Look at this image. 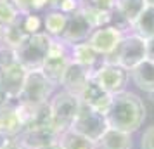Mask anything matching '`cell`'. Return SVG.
Listing matches in <instances>:
<instances>
[{"instance_id":"cell-6","label":"cell","mask_w":154,"mask_h":149,"mask_svg":"<svg viewBox=\"0 0 154 149\" xmlns=\"http://www.w3.org/2000/svg\"><path fill=\"white\" fill-rule=\"evenodd\" d=\"M54 83L50 82L42 70H31L26 75V82L23 87L21 94L17 99L26 104H40V102H49L50 95L54 92Z\"/></svg>"},{"instance_id":"cell-37","label":"cell","mask_w":154,"mask_h":149,"mask_svg":"<svg viewBox=\"0 0 154 149\" xmlns=\"http://www.w3.org/2000/svg\"><path fill=\"white\" fill-rule=\"evenodd\" d=\"M47 4H49V11H50V9H57L59 7L61 0H47Z\"/></svg>"},{"instance_id":"cell-8","label":"cell","mask_w":154,"mask_h":149,"mask_svg":"<svg viewBox=\"0 0 154 149\" xmlns=\"http://www.w3.org/2000/svg\"><path fill=\"white\" fill-rule=\"evenodd\" d=\"M92 78L95 80L106 92L114 95V94H119L123 90H126L128 80H130V71L118 66V64H111V63H104L102 61L94 70Z\"/></svg>"},{"instance_id":"cell-24","label":"cell","mask_w":154,"mask_h":149,"mask_svg":"<svg viewBox=\"0 0 154 149\" xmlns=\"http://www.w3.org/2000/svg\"><path fill=\"white\" fill-rule=\"evenodd\" d=\"M19 17H21V16H19ZM26 36L28 35H26V31L23 29L19 19L4 28V43L9 45V47H12V49H17Z\"/></svg>"},{"instance_id":"cell-34","label":"cell","mask_w":154,"mask_h":149,"mask_svg":"<svg viewBox=\"0 0 154 149\" xmlns=\"http://www.w3.org/2000/svg\"><path fill=\"white\" fill-rule=\"evenodd\" d=\"M9 101H11V97H9L7 94H5V90L0 87V107H4V106H7L9 104Z\"/></svg>"},{"instance_id":"cell-30","label":"cell","mask_w":154,"mask_h":149,"mask_svg":"<svg viewBox=\"0 0 154 149\" xmlns=\"http://www.w3.org/2000/svg\"><path fill=\"white\" fill-rule=\"evenodd\" d=\"M140 149H154V125L144 130L140 137Z\"/></svg>"},{"instance_id":"cell-10","label":"cell","mask_w":154,"mask_h":149,"mask_svg":"<svg viewBox=\"0 0 154 149\" xmlns=\"http://www.w3.org/2000/svg\"><path fill=\"white\" fill-rule=\"evenodd\" d=\"M92 31H94V26L87 21V17L83 16L82 11H76V12L68 16V24H66V29H64L61 40L66 42L68 45L82 43L88 40Z\"/></svg>"},{"instance_id":"cell-35","label":"cell","mask_w":154,"mask_h":149,"mask_svg":"<svg viewBox=\"0 0 154 149\" xmlns=\"http://www.w3.org/2000/svg\"><path fill=\"white\" fill-rule=\"evenodd\" d=\"M11 141V137H9L4 130H0V149H4L5 146H7V142Z\"/></svg>"},{"instance_id":"cell-12","label":"cell","mask_w":154,"mask_h":149,"mask_svg":"<svg viewBox=\"0 0 154 149\" xmlns=\"http://www.w3.org/2000/svg\"><path fill=\"white\" fill-rule=\"evenodd\" d=\"M26 75H28V70L19 63L7 66V68H0V87L5 90V94L11 99L19 97L26 82Z\"/></svg>"},{"instance_id":"cell-22","label":"cell","mask_w":154,"mask_h":149,"mask_svg":"<svg viewBox=\"0 0 154 149\" xmlns=\"http://www.w3.org/2000/svg\"><path fill=\"white\" fill-rule=\"evenodd\" d=\"M59 144L63 146V149H95V142L83 137L82 134H78L75 130H66L63 134H59Z\"/></svg>"},{"instance_id":"cell-26","label":"cell","mask_w":154,"mask_h":149,"mask_svg":"<svg viewBox=\"0 0 154 149\" xmlns=\"http://www.w3.org/2000/svg\"><path fill=\"white\" fill-rule=\"evenodd\" d=\"M21 12L16 9V5L11 0H0V26L5 28L19 19Z\"/></svg>"},{"instance_id":"cell-25","label":"cell","mask_w":154,"mask_h":149,"mask_svg":"<svg viewBox=\"0 0 154 149\" xmlns=\"http://www.w3.org/2000/svg\"><path fill=\"white\" fill-rule=\"evenodd\" d=\"M23 29L26 31V35H35L43 31V17L36 12H29V14H21L19 17Z\"/></svg>"},{"instance_id":"cell-5","label":"cell","mask_w":154,"mask_h":149,"mask_svg":"<svg viewBox=\"0 0 154 149\" xmlns=\"http://www.w3.org/2000/svg\"><path fill=\"white\" fill-rule=\"evenodd\" d=\"M69 47L71 45L63 42L61 38H52L50 49L47 52V57H45V61H43L40 70H42V73L54 85H59L61 83L64 71H66V68L71 63Z\"/></svg>"},{"instance_id":"cell-15","label":"cell","mask_w":154,"mask_h":149,"mask_svg":"<svg viewBox=\"0 0 154 149\" xmlns=\"http://www.w3.org/2000/svg\"><path fill=\"white\" fill-rule=\"evenodd\" d=\"M69 54H71V63L82 64L85 68H90L92 71L104 61V57L99 56L97 52H95V49H94L88 42H82V43L71 45Z\"/></svg>"},{"instance_id":"cell-31","label":"cell","mask_w":154,"mask_h":149,"mask_svg":"<svg viewBox=\"0 0 154 149\" xmlns=\"http://www.w3.org/2000/svg\"><path fill=\"white\" fill-rule=\"evenodd\" d=\"M16 5V9L21 12V14H29L33 12V0H11Z\"/></svg>"},{"instance_id":"cell-17","label":"cell","mask_w":154,"mask_h":149,"mask_svg":"<svg viewBox=\"0 0 154 149\" xmlns=\"http://www.w3.org/2000/svg\"><path fill=\"white\" fill-rule=\"evenodd\" d=\"M0 130H4L11 139L23 132V121L17 114L14 99L9 101L7 106L0 107Z\"/></svg>"},{"instance_id":"cell-18","label":"cell","mask_w":154,"mask_h":149,"mask_svg":"<svg viewBox=\"0 0 154 149\" xmlns=\"http://www.w3.org/2000/svg\"><path fill=\"white\" fill-rule=\"evenodd\" d=\"M95 149H132V134L109 127L95 142Z\"/></svg>"},{"instance_id":"cell-20","label":"cell","mask_w":154,"mask_h":149,"mask_svg":"<svg viewBox=\"0 0 154 149\" xmlns=\"http://www.w3.org/2000/svg\"><path fill=\"white\" fill-rule=\"evenodd\" d=\"M146 7H147L146 0H116V4H114V11L128 24H133L135 19L142 14V11Z\"/></svg>"},{"instance_id":"cell-14","label":"cell","mask_w":154,"mask_h":149,"mask_svg":"<svg viewBox=\"0 0 154 149\" xmlns=\"http://www.w3.org/2000/svg\"><path fill=\"white\" fill-rule=\"evenodd\" d=\"M59 139V134L54 127H40L29 128L21 132V142L28 149H40L43 146H49Z\"/></svg>"},{"instance_id":"cell-28","label":"cell","mask_w":154,"mask_h":149,"mask_svg":"<svg viewBox=\"0 0 154 149\" xmlns=\"http://www.w3.org/2000/svg\"><path fill=\"white\" fill-rule=\"evenodd\" d=\"M83 5L99 9V11H106V12H112L114 11V4L116 0H83Z\"/></svg>"},{"instance_id":"cell-36","label":"cell","mask_w":154,"mask_h":149,"mask_svg":"<svg viewBox=\"0 0 154 149\" xmlns=\"http://www.w3.org/2000/svg\"><path fill=\"white\" fill-rule=\"evenodd\" d=\"M40 149H63V146L59 144V141H56V142H52V144H49V146H43Z\"/></svg>"},{"instance_id":"cell-2","label":"cell","mask_w":154,"mask_h":149,"mask_svg":"<svg viewBox=\"0 0 154 149\" xmlns=\"http://www.w3.org/2000/svg\"><path fill=\"white\" fill-rule=\"evenodd\" d=\"M49 106L50 116H52V127L57 130V134H63L73 127L80 106H82V101L75 94L63 90V92H57L49 101Z\"/></svg>"},{"instance_id":"cell-11","label":"cell","mask_w":154,"mask_h":149,"mask_svg":"<svg viewBox=\"0 0 154 149\" xmlns=\"http://www.w3.org/2000/svg\"><path fill=\"white\" fill-rule=\"evenodd\" d=\"M80 101L87 104L88 107L95 109L97 113L104 114L107 113V109L111 106V101H112V95L109 92H106L102 87L99 85L97 82L94 78H90L87 82V85L83 87V90L80 94Z\"/></svg>"},{"instance_id":"cell-13","label":"cell","mask_w":154,"mask_h":149,"mask_svg":"<svg viewBox=\"0 0 154 149\" xmlns=\"http://www.w3.org/2000/svg\"><path fill=\"white\" fill-rule=\"evenodd\" d=\"M92 73L94 71L90 68H85L82 64H76V63H69V66L66 68L63 75V80L59 85L64 87V90L75 94L80 97V94L83 90V87L87 85V82L92 78Z\"/></svg>"},{"instance_id":"cell-19","label":"cell","mask_w":154,"mask_h":149,"mask_svg":"<svg viewBox=\"0 0 154 149\" xmlns=\"http://www.w3.org/2000/svg\"><path fill=\"white\" fill-rule=\"evenodd\" d=\"M66 24H68V14L57 9H50L43 16V33H47L50 38H63Z\"/></svg>"},{"instance_id":"cell-29","label":"cell","mask_w":154,"mask_h":149,"mask_svg":"<svg viewBox=\"0 0 154 149\" xmlns=\"http://www.w3.org/2000/svg\"><path fill=\"white\" fill-rule=\"evenodd\" d=\"M80 7H82V0H61L57 11H61V12L69 16V14H73V12L80 11Z\"/></svg>"},{"instance_id":"cell-9","label":"cell","mask_w":154,"mask_h":149,"mask_svg":"<svg viewBox=\"0 0 154 149\" xmlns=\"http://www.w3.org/2000/svg\"><path fill=\"white\" fill-rule=\"evenodd\" d=\"M125 35L126 33H123L119 28L112 26V24H107V26L94 29L87 42L95 49V52H97L99 56L106 57L118 47V43L121 42V38H123Z\"/></svg>"},{"instance_id":"cell-21","label":"cell","mask_w":154,"mask_h":149,"mask_svg":"<svg viewBox=\"0 0 154 149\" xmlns=\"http://www.w3.org/2000/svg\"><path fill=\"white\" fill-rule=\"evenodd\" d=\"M132 33L139 35L144 40L154 36V5H147L142 11V14L132 24Z\"/></svg>"},{"instance_id":"cell-7","label":"cell","mask_w":154,"mask_h":149,"mask_svg":"<svg viewBox=\"0 0 154 149\" xmlns=\"http://www.w3.org/2000/svg\"><path fill=\"white\" fill-rule=\"evenodd\" d=\"M107 128H109V125H107V120H106L104 114L97 113L95 109H92V107H88L87 104L82 102L80 111L76 114V120L73 123L71 130L82 134L83 137L90 139V141L97 142L104 135V132Z\"/></svg>"},{"instance_id":"cell-1","label":"cell","mask_w":154,"mask_h":149,"mask_svg":"<svg viewBox=\"0 0 154 149\" xmlns=\"http://www.w3.org/2000/svg\"><path fill=\"white\" fill-rule=\"evenodd\" d=\"M106 120L111 128L133 134L142 127L146 120V106L137 94L123 90L112 95L111 106L106 113Z\"/></svg>"},{"instance_id":"cell-23","label":"cell","mask_w":154,"mask_h":149,"mask_svg":"<svg viewBox=\"0 0 154 149\" xmlns=\"http://www.w3.org/2000/svg\"><path fill=\"white\" fill-rule=\"evenodd\" d=\"M80 11L83 12V16L87 17V21H88L92 26H94V29H95V28H102V26H107V24H111V16H112V12L99 11V9L88 7V5H83V4H82Z\"/></svg>"},{"instance_id":"cell-16","label":"cell","mask_w":154,"mask_h":149,"mask_svg":"<svg viewBox=\"0 0 154 149\" xmlns=\"http://www.w3.org/2000/svg\"><path fill=\"white\" fill-rule=\"evenodd\" d=\"M130 78L135 85L144 92H152L154 90V63L149 59H144L135 68L130 70Z\"/></svg>"},{"instance_id":"cell-39","label":"cell","mask_w":154,"mask_h":149,"mask_svg":"<svg viewBox=\"0 0 154 149\" xmlns=\"http://www.w3.org/2000/svg\"><path fill=\"white\" fill-rule=\"evenodd\" d=\"M149 99H151V101L154 102V90H152V92H149Z\"/></svg>"},{"instance_id":"cell-32","label":"cell","mask_w":154,"mask_h":149,"mask_svg":"<svg viewBox=\"0 0 154 149\" xmlns=\"http://www.w3.org/2000/svg\"><path fill=\"white\" fill-rule=\"evenodd\" d=\"M146 59L154 63V36L146 40Z\"/></svg>"},{"instance_id":"cell-27","label":"cell","mask_w":154,"mask_h":149,"mask_svg":"<svg viewBox=\"0 0 154 149\" xmlns=\"http://www.w3.org/2000/svg\"><path fill=\"white\" fill-rule=\"evenodd\" d=\"M16 63H17L16 49L9 47L5 43H2L0 45V68H7V66H12Z\"/></svg>"},{"instance_id":"cell-4","label":"cell","mask_w":154,"mask_h":149,"mask_svg":"<svg viewBox=\"0 0 154 149\" xmlns=\"http://www.w3.org/2000/svg\"><path fill=\"white\" fill-rule=\"evenodd\" d=\"M50 43H52V38L43 31L35 33V35H28L23 40L21 45L16 49L17 63L24 66L28 71L40 70L50 49Z\"/></svg>"},{"instance_id":"cell-33","label":"cell","mask_w":154,"mask_h":149,"mask_svg":"<svg viewBox=\"0 0 154 149\" xmlns=\"http://www.w3.org/2000/svg\"><path fill=\"white\" fill-rule=\"evenodd\" d=\"M4 149H28V147L21 142V139H11Z\"/></svg>"},{"instance_id":"cell-3","label":"cell","mask_w":154,"mask_h":149,"mask_svg":"<svg viewBox=\"0 0 154 149\" xmlns=\"http://www.w3.org/2000/svg\"><path fill=\"white\" fill-rule=\"evenodd\" d=\"M144 59H146V40L135 33H126L118 43V47L109 56L104 57V63L118 64L130 71Z\"/></svg>"},{"instance_id":"cell-38","label":"cell","mask_w":154,"mask_h":149,"mask_svg":"<svg viewBox=\"0 0 154 149\" xmlns=\"http://www.w3.org/2000/svg\"><path fill=\"white\" fill-rule=\"evenodd\" d=\"M2 43H4V28L0 26V45H2Z\"/></svg>"}]
</instances>
